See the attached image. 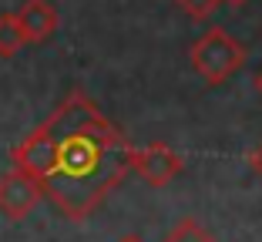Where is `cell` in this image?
Returning <instances> with one entry per match:
<instances>
[{
	"instance_id": "2",
	"label": "cell",
	"mask_w": 262,
	"mask_h": 242,
	"mask_svg": "<svg viewBox=\"0 0 262 242\" xmlns=\"http://www.w3.org/2000/svg\"><path fill=\"white\" fill-rule=\"evenodd\" d=\"M246 57H249L246 44L235 40L225 27H208L188 51V61H192L195 74L212 87L229 81L232 74H239L246 68Z\"/></svg>"
},
{
	"instance_id": "9",
	"label": "cell",
	"mask_w": 262,
	"mask_h": 242,
	"mask_svg": "<svg viewBox=\"0 0 262 242\" xmlns=\"http://www.w3.org/2000/svg\"><path fill=\"white\" fill-rule=\"evenodd\" d=\"M246 162H249V172H252L255 179H262V145H255V148L249 151Z\"/></svg>"
},
{
	"instance_id": "1",
	"label": "cell",
	"mask_w": 262,
	"mask_h": 242,
	"mask_svg": "<svg viewBox=\"0 0 262 242\" xmlns=\"http://www.w3.org/2000/svg\"><path fill=\"white\" fill-rule=\"evenodd\" d=\"M10 162L40 182L64 219L84 222L131 172V141L84 91H71L14 145Z\"/></svg>"
},
{
	"instance_id": "12",
	"label": "cell",
	"mask_w": 262,
	"mask_h": 242,
	"mask_svg": "<svg viewBox=\"0 0 262 242\" xmlns=\"http://www.w3.org/2000/svg\"><path fill=\"white\" fill-rule=\"evenodd\" d=\"M255 91L262 94V71H259V78H255Z\"/></svg>"
},
{
	"instance_id": "6",
	"label": "cell",
	"mask_w": 262,
	"mask_h": 242,
	"mask_svg": "<svg viewBox=\"0 0 262 242\" xmlns=\"http://www.w3.org/2000/svg\"><path fill=\"white\" fill-rule=\"evenodd\" d=\"M165 242H215V235L208 232L205 226H199L192 215H185V219H178L175 226L165 232Z\"/></svg>"
},
{
	"instance_id": "5",
	"label": "cell",
	"mask_w": 262,
	"mask_h": 242,
	"mask_svg": "<svg viewBox=\"0 0 262 242\" xmlns=\"http://www.w3.org/2000/svg\"><path fill=\"white\" fill-rule=\"evenodd\" d=\"M14 17L20 24V34L27 44H44L57 31V10L51 0H24L14 10Z\"/></svg>"
},
{
	"instance_id": "10",
	"label": "cell",
	"mask_w": 262,
	"mask_h": 242,
	"mask_svg": "<svg viewBox=\"0 0 262 242\" xmlns=\"http://www.w3.org/2000/svg\"><path fill=\"white\" fill-rule=\"evenodd\" d=\"M118 242H145V239H141V235H135V232H128V235H121Z\"/></svg>"
},
{
	"instance_id": "11",
	"label": "cell",
	"mask_w": 262,
	"mask_h": 242,
	"mask_svg": "<svg viewBox=\"0 0 262 242\" xmlns=\"http://www.w3.org/2000/svg\"><path fill=\"white\" fill-rule=\"evenodd\" d=\"M222 4H229V7H242V4H249V0H222Z\"/></svg>"
},
{
	"instance_id": "3",
	"label": "cell",
	"mask_w": 262,
	"mask_h": 242,
	"mask_svg": "<svg viewBox=\"0 0 262 242\" xmlns=\"http://www.w3.org/2000/svg\"><path fill=\"white\" fill-rule=\"evenodd\" d=\"M185 168V158L175 148H168L165 141H151V145H131V172H138L141 182L151 188H165L175 182Z\"/></svg>"
},
{
	"instance_id": "7",
	"label": "cell",
	"mask_w": 262,
	"mask_h": 242,
	"mask_svg": "<svg viewBox=\"0 0 262 242\" xmlns=\"http://www.w3.org/2000/svg\"><path fill=\"white\" fill-rule=\"evenodd\" d=\"M27 44L20 34V24L14 14H0V57H14L20 47Z\"/></svg>"
},
{
	"instance_id": "4",
	"label": "cell",
	"mask_w": 262,
	"mask_h": 242,
	"mask_svg": "<svg viewBox=\"0 0 262 242\" xmlns=\"http://www.w3.org/2000/svg\"><path fill=\"white\" fill-rule=\"evenodd\" d=\"M40 199H44V188H40V182L34 179L31 172L10 165L7 172L0 175V212H4L10 222L27 219V215L37 209Z\"/></svg>"
},
{
	"instance_id": "8",
	"label": "cell",
	"mask_w": 262,
	"mask_h": 242,
	"mask_svg": "<svg viewBox=\"0 0 262 242\" xmlns=\"http://www.w3.org/2000/svg\"><path fill=\"white\" fill-rule=\"evenodd\" d=\"M175 4L185 10L188 17H195V20H208V17L222 7V0H175Z\"/></svg>"
}]
</instances>
